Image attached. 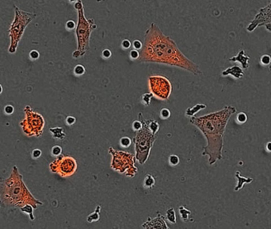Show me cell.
I'll return each instance as SVG.
<instances>
[{
    "label": "cell",
    "mask_w": 271,
    "mask_h": 229,
    "mask_svg": "<svg viewBox=\"0 0 271 229\" xmlns=\"http://www.w3.org/2000/svg\"><path fill=\"white\" fill-rule=\"evenodd\" d=\"M138 60L141 63L161 64L177 67L194 75L202 72L199 66L189 60L179 49L176 42L164 34L155 22H152L146 30Z\"/></svg>",
    "instance_id": "6da1fadb"
},
{
    "label": "cell",
    "mask_w": 271,
    "mask_h": 229,
    "mask_svg": "<svg viewBox=\"0 0 271 229\" xmlns=\"http://www.w3.org/2000/svg\"><path fill=\"white\" fill-rule=\"evenodd\" d=\"M236 111L235 107L227 106L220 111L189 118L191 124L199 129L205 137L207 145L204 147L202 155H208L210 166L222 158L223 137L226 124L232 114Z\"/></svg>",
    "instance_id": "7a4b0ae2"
},
{
    "label": "cell",
    "mask_w": 271,
    "mask_h": 229,
    "mask_svg": "<svg viewBox=\"0 0 271 229\" xmlns=\"http://www.w3.org/2000/svg\"><path fill=\"white\" fill-rule=\"evenodd\" d=\"M26 205L35 209L43 205L29 191L17 166H14L10 176L0 179V207L5 209H20Z\"/></svg>",
    "instance_id": "3957f363"
},
{
    "label": "cell",
    "mask_w": 271,
    "mask_h": 229,
    "mask_svg": "<svg viewBox=\"0 0 271 229\" xmlns=\"http://www.w3.org/2000/svg\"><path fill=\"white\" fill-rule=\"evenodd\" d=\"M74 7L78 12V22L75 27L77 49L72 53V57L74 59H79L89 50L91 33L98 26L93 18L87 19L86 17L84 7L81 0L75 2Z\"/></svg>",
    "instance_id": "277c9868"
},
{
    "label": "cell",
    "mask_w": 271,
    "mask_h": 229,
    "mask_svg": "<svg viewBox=\"0 0 271 229\" xmlns=\"http://www.w3.org/2000/svg\"><path fill=\"white\" fill-rule=\"evenodd\" d=\"M138 119L142 122V128L136 132L133 138L135 145V157L137 161L140 165H144L149 158L150 153L157 138V135H154L148 128L147 119L144 118L143 114H138Z\"/></svg>",
    "instance_id": "5b68a950"
},
{
    "label": "cell",
    "mask_w": 271,
    "mask_h": 229,
    "mask_svg": "<svg viewBox=\"0 0 271 229\" xmlns=\"http://www.w3.org/2000/svg\"><path fill=\"white\" fill-rule=\"evenodd\" d=\"M108 153L112 156L110 168L115 172L125 174L129 178H133L138 173L135 154L127 151L116 150L113 146L109 147Z\"/></svg>",
    "instance_id": "8992f818"
},
{
    "label": "cell",
    "mask_w": 271,
    "mask_h": 229,
    "mask_svg": "<svg viewBox=\"0 0 271 229\" xmlns=\"http://www.w3.org/2000/svg\"><path fill=\"white\" fill-rule=\"evenodd\" d=\"M14 9H15V17L9 30L10 38H11V45L8 49V52L10 53H14L16 52L18 43L24 33L25 29L26 28L27 25L36 17V14H34L22 11L17 7H14Z\"/></svg>",
    "instance_id": "52a82bcc"
},
{
    "label": "cell",
    "mask_w": 271,
    "mask_h": 229,
    "mask_svg": "<svg viewBox=\"0 0 271 229\" xmlns=\"http://www.w3.org/2000/svg\"><path fill=\"white\" fill-rule=\"evenodd\" d=\"M23 111L25 118L20 122L22 132L28 137H41L45 125L42 115L32 109L29 105H26Z\"/></svg>",
    "instance_id": "ba28073f"
},
{
    "label": "cell",
    "mask_w": 271,
    "mask_h": 229,
    "mask_svg": "<svg viewBox=\"0 0 271 229\" xmlns=\"http://www.w3.org/2000/svg\"><path fill=\"white\" fill-rule=\"evenodd\" d=\"M78 169L75 158L70 155L60 154L49 164L50 171L57 173L63 178L73 176Z\"/></svg>",
    "instance_id": "9c48e42d"
},
{
    "label": "cell",
    "mask_w": 271,
    "mask_h": 229,
    "mask_svg": "<svg viewBox=\"0 0 271 229\" xmlns=\"http://www.w3.org/2000/svg\"><path fill=\"white\" fill-rule=\"evenodd\" d=\"M148 87L154 97L160 100H168L172 92L171 81L164 76L153 75L148 77Z\"/></svg>",
    "instance_id": "30bf717a"
},
{
    "label": "cell",
    "mask_w": 271,
    "mask_h": 229,
    "mask_svg": "<svg viewBox=\"0 0 271 229\" xmlns=\"http://www.w3.org/2000/svg\"><path fill=\"white\" fill-rule=\"evenodd\" d=\"M260 26H265L267 30L271 32V2L259 9L254 19L247 27V30L251 33Z\"/></svg>",
    "instance_id": "8fae6325"
},
{
    "label": "cell",
    "mask_w": 271,
    "mask_h": 229,
    "mask_svg": "<svg viewBox=\"0 0 271 229\" xmlns=\"http://www.w3.org/2000/svg\"><path fill=\"white\" fill-rule=\"evenodd\" d=\"M143 228L146 229H153V228H161V229H169V226L166 222V216L162 215L161 213H157V216L154 218L148 217V220L141 225Z\"/></svg>",
    "instance_id": "7c38bea8"
},
{
    "label": "cell",
    "mask_w": 271,
    "mask_h": 229,
    "mask_svg": "<svg viewBox=\"0 0 271 229\" xmlns=\"http://www.w3.org/2000/svg\"><path fill=\"white\" fill-rule=\"evenodd\" d=\"M49 132L52 137L57 141H63L67 136L64 129L60 127H51L49 129Z\"/></svg>",
    "instance_id": "4fadbf2b"
},
{
    "label": "cell",
    "mask_w": 271,
    "mask_h": 229,
    "mask_svg": "<svg viewBox=\"0 0 271 229\" xmlns=\"http://www.w3.org/2000/svg\"><path fill=\"white\" fill-rule=\"evenodd\" d=\"M227 75H232L236 78H241L243 76V72L238 66H233L232 68H227L225 71L222 72V76H227Z\"/></svg>",
    "instance_id": "5bb4252c"
},
{
    "label": "cell",
    "mask_w": 271,
    "mask_h": 229,
    "mask_svg": "<svg viewBox=\"0 0 271 229\" xmlns=\"http://www.w3.org/2000/svg\"><path fill=\"white\" fill-rule=\"evenodd\" d=\"M249 57L244 55V51L241 50L240 52H239V54L237 55L236 57H233L232 58H230L229 61H239L242 64L243 68H248V61H249Z\"/></svg>",
    "instance_id": "9a60e30c"
},
{
    "label": "cell",
    "mask_w": 271,
    "mask_h": 229,
    "mask_svg": "<svg viewBox=\"0 0 271 229\" xmlns=\"http://www.w3.org/2000/svg\"><path fill=\"white\" fill-rule=\"evenodd\" d=\"M206 107V105L202 104V103H197L193 107H188L186 111V116L188 117H193L195 116L197 113H198L200 111L205 109Z\"/></svg>",
    "instance_id": "2e32d148"
},
{
    "label": "cell",
    "mask_w": 271,
    "mask_h": 229,
    "mask_svg": "<svg viewBox=\"0 0 271 229\" xmlns=\"http://www.w3.org/2000/svg\"><path fill=\"white\" fill-rule=\"evenodd\" d=\"M100 212H101V206L98 205V206H96L94 211L88 215L87 218V222L90 223V224L98 222L100 220Z\"/></svg>",
    "instance_id": "e0dca14e"
},
{
    "label": "cell",
    "mask_w": 271,
    "mask_h": 229,
    "mask_svg": "<svg viewBox=\"0 0 271 229\" xmlns=\"http://www.w3.org/2000/svg\"><path fill=\"white\" fill-rule=\"evenodd\" d=\"M143 187L146 188V189H153L154 186H156V178H155L151 173H148V174H146L145 177H144V179H143Z\"/></svg>",
    "instance_id": "ac0fdd59"
},
{
    "label": "cell",
    "mask_w": 271,
    "mask_h": 229,
    "mask_svg": "<svg viewBox=\"0 0 271 229\" xmlns=\"http://www.w3.org/2000/svg\"><path fill=\"white\" fill-rule=\"evenodd\" d=\"M178 212H179V215L181 216V219L183 222L186 223L188 222L189 218V216L191 215V211L189 210L188 208L183 206V205H181L178 208Z\"/></svg>",
    "instance_id": "d6986e66"
},
{
    "label": "cell",
    "mask_w": 271,
    "mask_h": 229,
    "mask_svg": "<svg viewBox=\"0 0 271 229\" xmlns=\"http://www.w3.org/2000/svg\"><path fill=\"white\" fill-rule=\"evenodd\" d=\"M34 208L30 205H26L25 206L22 207L20 208V211L23 213L26 214V215H28L29 218L30 220L31 221H33L35 220V217H34V214H33V211H34Z\"/></svg>",
    "instance_id": "ffe728a7"
},
{
    "label": "cell",
    "mask_w": 271,
    "mask_h": 229,
    "mask_svg": "<svg viewBox=\"0 0 271 229\" xmlns=\"http://www.w3.org/2000/svg\"><path fill=\"white\" fill-rule=\"evenodd\" d=\"M147 121H148V128L151 132L154 135H157L158 131H159V127H160L159 123L153 119H147Z\"/></svg>",
    "instance_id": "44dd1931"
},
{
    "label": "cell",
    "mask_w": 271,
    "mask_h": 229,
    "mask_svg": "<svg viewBox=\"0 0 271 229\" xmlns=\"http://www.w3.org/2000/svg\"><path fill=\"white\" fill-rule=\"evenodd\" d=\"M166 220L171 224L177 223V216H176L175 210L174 208H169L166 212Z\"/></svg>",
    "instance_id": "7402d4cb"
},
{
    "label": "cell",
    "mask_w": 271,
    "mask_h": 229,
    "mask_svg": "<svg viewBox=\"0 0 271 229\" xmlns=\"http://www.w3.org/2000/svg\"><path fill=\"white\" fill-rule=\"evenodd\" d=\"M154 96L152 95V92H146V93L143 94L142 96H141V103H143L144 106H149L150 103H151V100L153 98Z\"/></svg>",
    "instance_id": "603a6c76"
},
{
    "label": "cell",
    "mask_w": 271,
    "mask_h": 229,
    "mask_svg": "<svg viewBox=\"0 0 271 229\" xmlns=\"http://www.w3.org/2000/svg\"><path fill=\"white\" fill-rule=\"evenodd\" d=\"M168 161L171 166H177L180 163V158L177 154H171L168 158Z\"/></svg>",
    "instance_id": "cb8c5ba5"
},
{
    "label": "cell",
    "mask_w": 271,
    "mask_h": 229,
    "mask_svg": "<svg viewBox=\"0 0 271 229\" xmlns=\"http://www.w3.org/2000/svg\"><path fill=\"white\" fill-rule=\"evenodd\" d=\"M131 144H132V139L128 136H124L120 138V145L122 147L127 148L128 146H130Z\"/></svg>",
    "instance_id": "d4e9b609"
},
{
    "label": "cell",
    "mask_w": 271,
    "mask_h": 229,
    "mask_svg": "<svg viewBox=\"0 0 271 229\" xmlns=\"http://www.w3.org/2000/svg\"><path fill=\"white\" fill-rule=\"evenodd\" d=\"M86 72V68L82 65H77L74 68V74L77 76H81Z\"/></svg>",
    "instance_id": "484cf974"
},
{
    "label": "cell",
    "mask_w": 271,
    "mask_h": 229,
    "mask_svg": "<svg viewBox=\"0 0 271 229\" xmlns=\"http://www.w3.org/2000/svg\"><path fill=\"white\" fill-rule=\"evenodd\" d=\"M62 152H63V150H62V147L59 145H56L52 148L51 150V154H52V156L54 157H58L60 154H62Z\"/></svg>",
    "instance_id": "4316f807"
},
{
    "label": "cell",
    "mask_w": 271,
    "mask_h": 229,
    "mask_svg": "<svg viewBox=\"0 0 271 229\" xmlns=\"http://www.w3.org/2000/svg\"><path fill=\"white\" fill-rule=\"evenodd\" d=\"M132 130H133L135 132L139 131L142 128V122H140V120H139V119L134 120V121L132 122Z\"/></svg>",
    "instance_id": "83f0119b"
},
{
    "label": "cell",
    "mask_w": 271,
    "mask_h": 229,
    "mask_svg": "<svg viewBox=\"0 0 271 229\" xmlns=\"http://www.w3.org/2000/svg\"><path fill=\"white\" fill-rule=\"evenodd\" d=\"M171 117V111L167 108H163L160 111V118L163 119H167Z\"/></svg>",
    "instance_id": "f1b7e54d"
},
{
    "label": "cell",
    "mask_w": 271,
    "mask_h": 229,
    "mask_svg": "<svg viewBox=\"0 0 271 229\" xmlns=\"http://www.w3.org/2000/svg\"><path fill=\"white\" fill-rule=\"evenodd\" d=\"M129 57L132 60H138L140 58V51L137 49H132L129 52Z\"/></svg>",
    "instance_id": "f546056e"
},
{
    "label": "cell",
    "mask_w": 271,
    "mask_h": 229,
    "mask_svg": "<svg viewBox=\"0 0 271 229\" xmlns=\"http://www.w3.org/2000/svg\"><path fill=\"white\" fill-rule=\"evenodd\" d=\"M41 154H42V152H41V151L40 149H34V150L32 151V153H31V157H32L33 159L37 160L41 157Z\"/></svg>",
    "instance_id": "4dcf8cb0"
},
{
    "label": "cell",
    "mask_w": 271,
    "mask_h": 229,
    "mask_svg": "<svg viewBox=\"0 0 271 229\" xmlns=\"http://www.w3.org/2000/svg\"><path fill=\"white\" fill-rule=\"evenodd\" d=\"M14 111V107L11 104H7L4 107V112L7 116H11Z\"/></svg>",
    "instance_id": "1f68e13d"
},
{
    "label": "cell",
    "mask_w": 271,
    "mask_h": 229,
    "mask_svg": "<svg viewBox=\"0 0 271 229\" xmlns=\"http://www.w3.org/2000/svg\"><path fill=\"white\" fill-rule=\"evenodd\" d=\"M76 122V119L75 117L74 116H68L66 117L65 119V122L67 123V125L68 126H72V125H74Z\"/></svg>",
    "instance_id": "d6a6232c"
},
{
    "label": "cell",
    "mask_w": 271,
    "mask_h": 229,
    "mask_svg": "<svg viewBox=\"0 0 271 229\" xmlns=\"http://www.w3.org/2000/svg\"><path fill=\"white\" fill-rule=\"evenodd\" d=\"M29 57H30V59L33 60V61L39 59V57H40L39 52H38L37 50H35V49H33V50H32L30 52H29Z\"/></svg>",
    "instance_id": "836d02e7"
},
{
    "label": "cell",
    "mask_w": 271,
    "mask_h": 229,
    "mask_svg": "<svg viewBox=\"0 0 271 229\" xmlns=\"http://www.w3.org/2000/svg\"><path fill=\"white\" fill-rule=\"evenodd\" d=\"M132 46L135 49H137V50H140L141 48H142V46H143V43L140 41V40H135L134 42H132Z\"/></svg>",
    "instance_id": "e575fe53"
},
{
    "label": "cell",
    "mask_w": 271,
    "mask_h": 229,
    "mask_svg": "<svg viewBox=\"0 0 271 229\" xmlns=\"http://www.w3.org/2000/svg\"><path fill=\"white\" fill-rule=\"evenodd\" d=\"M261 62L263 65H269L271 62V57H269V55H264L261 58Z\"/></svg>",
    "instance_id": "d590c367"
},
{
    "label": "cell",
    "mask_w": 271,
    "mask_h": 229,
    "mask_svg": "<svg viewBox=\"0 0 271 229\" xmlns=\"http://www.w3.org/2000/svg\"><path fill=\"white\" fill-rule=\"evenodd\" d=\"M239 182L238 186H237V187L236 188V189H235V190H236V191H237V190L239 189L240 188H242V186H243V182H251V181H252V179H250V180H248V181H247V180L246 178L242 179V177H239Z\"/></svg>",
    "instance_id": "8d00e7d4"
},
{
    "label": "cell",
    "mask_w": 271,
    "mask_h": 229,
    "mask_svg": "<svg viewBox=\"0 0 271 229\" xmlns=\"http://www.w3.org/2000/svg\"><path fill=\"white\" fill-rule=\"evenodd\" d=\"M75 27H76V25H75V23L74 21H72V20H69V21H67V22H66V28H67V30H73V29H75Z\"/></svg>",
    "instance_id": "74e56055"
},
{
    "label": "cell",
    "mask_w": 271,
    "mask_h": 229,
    "mask_svg": "<svg viewBox=\"0 0 271 229\" xmlns=\"http://www.w3.org/2000/svg\"><path fill=\"white\" fill-rule=\"evenodd\" d=\"M131 46H132V43H131V42L129 41V40L125 39L122 41V48L125 49H128L130 48Z\"/></svg>",
    "instance_id": "f35d334b"
},
{
    "label": "cell",
    "mask_w": 271,
    "mask_h": 229,
    "mask_svg": "<svg viewBox=\"0 0 271 229\" xmlns=\"http://www.w3.org/2000/svg\"><path fill=\"white\" fill-rule=\"evenodd\" d=\"M237 119L239 122H245L247 119V117L244 113H239L237 116Z\"/></svg>",
    "instance_id": "ab89813d"
},
{
    "label": "cell",
    "mask_w": 271,
    "mask_h": 229,
    "mask_svg": "<svg viewBox=\"0 0 271 229\" xmlns=\"http://www.w3.org/2000/svg\"><path fill=\"white\" fill-rule=\"evenodd\" d=\"M102 55L104 58H106L107 59V58H109L112 56V52H111V51L109 49H104V50L102 51Z\"/></svg>",
    "instance_id": "60d3db41"
},
{
    "label": "cell",
    "mask_w": 271,
    "mask_h": 229,
    "mask_svg": "<svg viewBox=\"0 0 271 229\" xmlns=\"http://www.w3.org/2000/svg\"><path fill=\"white\" fill-rule=\"evenodd\" d=\"M266 149H267V151H269V152H271V142H269L267 143Z\"/></svg>",
    "instance_id": "b9f144b4"
},
{
    "label": "cell",
    "mask_w": 271,
    "mask_h": 229,
    "mask_svg": "<svg viewBox=\"0 0 271 229\" xmlns=\"http://www.w3.org/2000/svg\"><path fill=\"white\" fill-rule=\"evenodd\" d=\"M2 85L0 84V95L2 94Z\"/></svg>",
    "instance_id": "7bdbcfd3"
},
{
    "label": "cell",
    "mask_w": 271,
    "mask_h": 229,
    "mask_svg": "<svg viewBox=\"0 0 271 229\" xmlns=\"http://www.w3.org/2000/svg\"><path fill=\"white\" fill-rule=\"evenodd\" d=\"M69 1H70V2H77L78 0H69Z\"/></svg>",
    "instance_id": "ee69618b"
}]
</instances>
